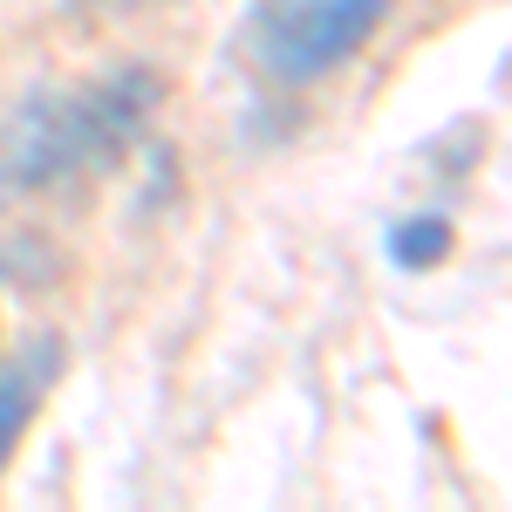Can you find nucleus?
I'll return each instance as SVG.
<instances>
[{"label": "nucleus", "instance_id": "1", "mask_svg": "<svg viewBox=\"0 0 512 512\" xmlns=\"http://www.w3.org/2000/svg\"><path fill=\"white\" fill-rule=\"evenodd\" d=\"M151 103H158V82L144 69H123L110 82L21 103L7 117V130H0V198L41 192V185L69 178L82 164H110L144 130Z\"/></svg>", "mask_w": 512, "mask_h": 512}, {"label": "nucleus", "instance_id": "2", "mask_svg": "<svg viewBox=\"0 0 512 512\" xmlns=\"http://www.w3.org/2000/svg\"><path fill=\"white\" fill-rule=\"evenodd\" d=\"M383 14H390V0H260L246 14L239 48H246L253 76L301 89V82H321L328 69H342L376 35Z\"/></svg>", "mask_w": 512, "mask_h": 512}, {"label": "nucleus", "instance_id": "3", "mask_svg": "<svg viewBox=\"0 0 512 512\" xmlns=\"http://www.w3.org/2000/svg\"><path fill=\"white\" fill-rule=\"evenodd\" d=\"M55 369H62V349L41 335L35 349H21L14 362H0V472H7V458H14V444L28 437V424H35L41 396H48V383H55Z\"/></svg>", "mask_w": 512, "mask_h": 512}, {"label": "nucleus", "instance_id": "4", "mask_svg": "<svg viewBox=\"0 0 512 512\" xmlns=\"http://www.w3.org/2000/svg\"><path fill=\"white\" fill-rule=\"evenodd\" d=\"M444 246H451L444 219H403L390 233V260L396 267H431V260H444Z\"/></svg>", "mask_w": 512, "mask_h": 512}, {"label": "nucleus", "instance_id": "5", "mask_svg": "<svg viewBox=\"0 0 512 512\" xmlns=\"http://www.w3.org/2000/svg\"><path fill=\"white\" fill-rule=\"evenodd\" d=\"M103 7H144V0H103Z\"/></svg>", "mask_w": 512, "mask_h": 512}]
</instances>
